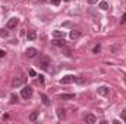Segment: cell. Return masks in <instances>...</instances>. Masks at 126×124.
Listing matches in <instances>:
<instances>
[{
  "label": "cell",
  "instance_id": "1",
  "mask_svg": "<svg viewBox=\"0 0 126 124\" xmlns=\"http://www.w3.org/2000/svg\"><path fill=\"white\" fill-rule=\"evenodd\" d=\"M38 66H40L43 70H48V66H50V59H48L47 56L40 57V60H38Z\"/></svg>",
  "mask_w": 126,
  "mask_h": 124
},
{
  "label": "cell",
  "instance_id": "2",
  "mask_svg": "<svg viewBox=\"0 0 126 124\" xmlns=\"http://www.w3.org/2000/svg\"><path fill=\"white\" fill-rule=\"evenodd\" d=\"M73 82H78V77H76V76H73V74H67V76H64V77L60 79V83H62V85L73 83Z\"/></svg>",
  "mask_w": 126,
  "mask_h": 124
},
{
  "label": "cell",
  "instance_id": "3",
  "mask_svg": "<svg viewBox=\"0 0 126 124\" xmlns=\"http://www.w3.org/2000/svg\"><path fill=\"white\" fill-rule=\"evenodd\" d=\"M21 95H22L24 99H30V98L32 96V88H30V86H24L22 91H21Z\"/></svg>",
  "mask_w": 126,
  "mask_h": 124
},
{
  "label": "cell",
  "instance_id": "4",
  "mask_svg": "<svg viewBox=\"0 0 126 124\" xmlns=\"http://www.w3.org/2000/svg\"><path fill=\"white\" fill-rule=\"evenodd\" d=\"M25 54H27V57H30V59H34V57L38 54V50H37V48H32V47H30V48H27Z\"/></svg>",
  "mask_w": 126,
  "mask_h": 124
},
{
  "label": "cell",
  "instance_id": "5",
  "mask_svg": "<svg viewBox=\"0 0 126 124\" xmlns=\"http://www.w3.org/2000/svg\"><path fill=\"white\" fill-rule=\"evenodd\" d=\"M97 92H98V95H101V96H107V95L110 93V89H109L107 86H100V88L97 89Z\"/></svg>",
  "mask_w": 126,
  "mask_h": 124
},
{
  "label": "cell",
  "instance_id": "6",
  "mask_svg": "<svg viewBox=\"0 0 126 124\" xmlns=\"http://www.w3.org/2000/svg\"><path fill=\"white\" fill-rule=\"evenodd\" d=\"M16 25H18V19H16V18H12V19L7 21V28H9V29L16 28Z\"/></svg>",
  "mask_w": 126,
  "mask_h": 124
},
{
  "label": "cell",
  "instance_id": "7",
  "mask_svg": "<svg viewBox=\"0 0 126 124\" xmlns=\"http://www.w3.org/2000/svg\"><path fill=\"white\" fill-rule=\"evenodd\" d=\"M35 38H37V32H35V31L30 29V31L27 32V39H28V41H34Z\"/></svg>",
  "mask_w": 126,
  "mask_h": 124
},
{
  "label": "cell",
  "instance_id": "8",
  "mask_svg": "<svg viewBox=\"0 0 126 124\" xmlns=\"http://www.w3.org/2000/svg\"><path fill=\"white\" fill-rule=\"evenodd\" d=\"M53 44L54 45H57V47H64L66 45V42H64V39H60V38H54V41H53Z\"/></svg>",
  "mask_w": 126,
  "mask_h": 124
},
{
  "label": "cell",
  "instance_id": "9",
  "mask_svg": "<svg viewBox=\"0 0 126 124\" xmlns=\"http://www.w3.org/2000/svg\"><path fill=\"white\" fill-rule=\"evenodd\" d=\"M85 121L88 124H94L95 121H97V118H95V115H93V114H88V115L85 117Z\"/></svg>",
  "mask_w": 126,
  "mask_h": 124
},
{
  "label": "cell",
  "instance_id": "10",
  "mask_svg": "<svg viewBox=\"0 0 126 124\" xmlns=\"http://www.w3.org/2000/svg\"><path fill=\"white\" fill-rule=\"evenodd\" d=\"M59 98L63 99V101H66V99H73L75 95H73V93H62V95H59Z\"/></svg>",
  "mask_w": 126,
  "mask_h": 124
},
{
  "label": "cell",
  "instance_id": "11",
  "mask_svg": "<svg viewBox=\"0 0 126 124\" xmlns=\"http://www.w3.org/2000/svg\"><path fill=\"white\" fill-rule=\"evenodd\" d=\"M69 37H70L72 39H76V38H79V37H81V32L76 31V29H72L70 34H69Z\"/></svg>",
  "mask_w": 126,
  "mask_h": 124
},
{
  "label": "cell",
  "instance_id": "12",
  "mask_svg": "<svg viewBox=\"0 0 126 124\" xmlns=\"http://www.w3.org/2000/svg\"><path fill=\"white\" fill-rule=\"evenodd\" d=\"M24 82H25V77H21V79H15V80L12 82V85H13V86H21Z\"/></svg>",
  "mask_w": 126,
  "mask_h": 124
},
{
  "label": "cell",
  "instance_id": "13",
  "mask_svg": "<svg viewBox=\"0 0 126 124\" xmlns=\"http://www.w3.org/2000/svg\"><path fill=\"white\" fill-rule=\"evenodd\" d=\"M40 96H41V99H43V104L48 107V105H50V99H48V96H47V95H44V93H41Z\"/></svg>",
  "mask_w": 126,
  "mask_h": 124
},
{
  "label": "cell",
  "instance_id": "14",
  "mask_svg": "<svg viewBox=\"0 0 126 124\" xmlns=\"http://www.w3.org/2000/svg\"><path fill=\"white\" fill-rule=\"evenodd\" d=\"M53 38H64V32L63 31H54L53 32Z\"/></svg>",
  "mask_w": 126,
  "mask_h": 124
},
{
  "label": "cell",
  "instance_id": "15",
  "mask_svg": "<svg viewBox=\"0 0 126 124\" xmlns=\"http://www.w3.org/2000/svg\"><path fill=\"white\" fill-rule=\"evenodd\" d=\"M100 9H101V10H107V9H109L107 1H101V3H100Z\"/></svg>",
  "mask_w": 126,
  "mask_h": 124
},
{
  "label": "cell",
  "instance_id": "16",
  "mask_svg": "<svg viewBox=\"0 0 126 124\" xmlns=\"http://www.w3.org/2000/svg\"><path fill=\"white\" fill-rule=\"evenodd\" d=\"M37 118H38V112H37V111L31 112V115H30V120H31V121H35Z\"/></svg>",
  "mask_w": 126,
  "mask_h": 124
},
{
  "label": "cell",
  "instance_id": "17",
  "mask_svg": "<svg viewBox=\"0 0 126 124\" xmlns=\"http://www.w3.org/2000/svg\"><path fill=\"white\" fill-rule=\"evenodd\" d=\"M16 102H18V96L15 93H12L10 95V104H16Z\"/></svg>",
  "mask_w": 126,
  "mask_h": 124
},
{
  "label": "cell",
  "instance_id": "18",
  "mask_svg": "<svg viewBox=\"0 0 126 124\" xmlns=\"http://www.w3.org/2000/svg\"><path fill=\"white\" fill-rule=\"evenodd\" d=\"M93 51H94V53H100V51H101V45H95Z\"/></svg>",
  "mask_w": 126,
  "mask_h": 124
},
{
  "label": "cell",
  "instance_id": "19",
  "mask_svg": "<svg viewBox=\"0 0 126 124\" xmlns=\"http://www.w3.org/2000/svg\"><path fill=\"white\" fill-rule=\"evenodd\" d=\"M57 112H59V118H60V120H62L63 117H64V111H62V110H59V111H57Z\"/></svg>",
  "mask_w": 126,
  "mask_h": 124
},
{
  "label": "cell",
  "instance_id": "20",
  "mask_svg": "<svg viewBox=\"0 0 126 124\" xmlns=\"http://www.w3.org/2000/svg\"><path fill=\"white\" fill-rule=\"evenodd\" d=\"M0 35H1V37H7V31H4V29H0Z\"/></svg>",
  "mask_w": 126,
  "mask_h": 124
},
{
  "label": "cell",
  "instance_id": "21",
  "mask_svg": "<svg viewBox=\"0 0 126 124\" xmlns=\"http://www.w3.org/2000/svg\"><path fill=\"white\" fill-rule=\"evenodd\" d=\"M51 3H53L54 6H59V4H60V0H51Z\"/></svg>",
  "mask_w": 126,
  "mask_h": 124
},
{
  "label": "cell",
  "instance_id": "22",
  "mask_svg": "<svg viewBox=\"0 0 126 124\" xmlns=\"http://www.w3.org/2000/svg\"><path fill=\"white\" fill-rule=\"evenodd\" d=\"M125 22H126V13L122 16V19H120V24H125Z\"/></svg>",
  "mask_w": 126,
  "mask_h": 124
},
{
  "label": "cell",
  "instance_id": "23",
  "mask_svg": "<svg viewBox=\"0 0 126 124\" xmlns=\"http://www.w3.org/2000/svg\"><path fill=\"white\" fill-rule=\"evenodd\" d=\"M122 118H123V121H126V110H123V112H122Z\"/></svg>",
  "mask_w": 126,
  "mask_h": 124
},
{
  "label": "cell",
  "instance_id": "24",
  "mask_svg": "<svg viewBox=\"0 0 126 124\" xmlns=\"http://www.w3.org/2000/svg\"><path fill=\"white\" fill-rule=\"evenodd\" d=\"M28 73H30V76H35V70H32V69H30Z\"/></svg>",
  "mask_w": 126,
  "mask_h": 124
},
{
  "label": "cell",
  "instance_id": "25",
  "mask_svg": "<svg viewBox=\"0 0 126 124\" xmlns=\"http://www.w3.org/2000/svg\"><path fill=\"white\" fill-rule=\"evenodd\" d=\"M87 1H88L90 4H94V3H97V1H98V0H87Z\"/></svg>",
  "mask_w": 126,
  "mask_h": 124
},
{
  "label": "cell",
  "instance_id": "26",
  "mask_svg": "<svg viewBox=\"0 0 126 124\" xmlns=\"http://www.w3.org/2000/svg\"><path fill=\"white\" fill-rule=\"evenodd\" d=\"M4 54H6V53H4L3 50H0V57H4Z\"/></svg>",
  "mask_w": 126,
  "mask_h": 124
},
{
  "label": "cell",
  "instance_id": "27",
  "mask_svg": "<svg viewBox=\"0 0 126 124\" xmlns=\"http://www.w3.org/2000/svg\"><path fill=\"white\" fill-rule=\"evenodd\" d=\"M64 1H69V0H64Z\"/></svg>",
  "mask_w": 126,
  "mask_h": 124
}]
</instances>
